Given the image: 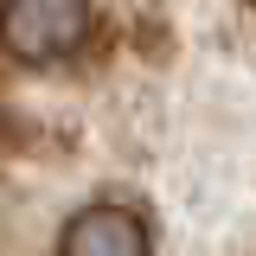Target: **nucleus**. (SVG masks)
Listing matches in <instances>:
<instances>
[{"mask_svg": "<svg viewBox=\"0 0 256 256\" xmlns=\"http://www.w3.org/2000/svg\"><path fill=\"white\" fill-rule=\"evenodd\" d=\"M96 32L90 0H6L0 6V45L20 64H58L84 52Z\"/></svg>", "mask_w": 256, "mask_h": 256, "instance_id": "1", "label": "nucleus"}, {"mask_svg": "<svg viewBox=\"0 0 256 256\" xmlns=\"http://www.w3.org/2000/svg\"><path fill=\"white\" fill-rule=\"evenodd\" d=\"M148 250H154L148 218L134 205H116V198L84 205L58 237V256H148Z\"/></svg>", "mask_w": 256, "mask_h": 256, "instance_id": "2", "label": "nucleus"}]
</instances>
